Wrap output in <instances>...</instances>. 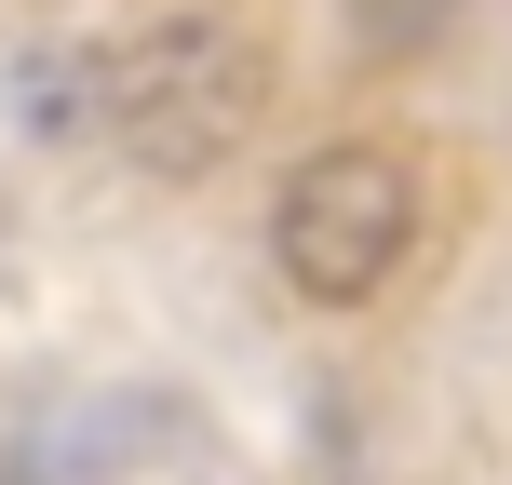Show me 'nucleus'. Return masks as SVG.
Masks as SVG:
<instances>
[{"label": "nucleus", "mask_w": 512, "mask_h": 485, "mask_svg": "<svg viewBox=\"0 0 512 485\" xmlns=\"http://www.w3.org/2000/svg\"><path fill=\"white\" fill-rule=\"evenodd\" d=\"M270 108V54L243 14H162L108 54V149L135 176H216Z\"/></svg>", "instance_id": "obj_1"}, {"label": "nucleus", "mask_w": 512, "mask_h": 485, "mask_svg": "<svg viewBox=\"0 0 512 485\" xmlns=\"http://www.w3.org/2000/svg\"><path fill=\"white\" fill-rule=\"evenodd\" d=\"M418 256V149L405 135H324L270 203V270L310 310L391 297V270Z\"/></svg>", "instance_id": "obj_2"}, {"label": "nucleus", "mask_w": 512, "mask_h": 485, "mask_svg": "<svg viewBox=\"0 0 512 485\" xmlns=\"http://www.w3.org/2000/svg\"><path fill=\"white\" fill-rule=\"evenodd\" d=\"M351 27H364V54H378V68H405V54L445 41V0H351Z\"/></svg>", "instance_id": "obj_3"}, {"label": "nucleus", "mask_w": 512, "mask_h": 485, "mask_svg": "<svg viewBox=\"0 0 512 485\" xmlns=\"http://www.w3.org/2000/svg\"><path fill=\"white\" fill-rule=\"evenodd\" d=\"M0 485H41V472H0Z\"/></svg>", "instance_id": "obj_4"}]
</instances>
